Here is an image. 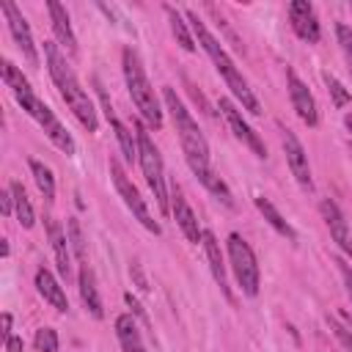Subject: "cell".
I'll return each instance as SVG.
<instances>
[{
    "mask_svg": "<svg viewBox=\"0 0 352 352\" xmlns=\"http://www.w3.org/2000/svg\"><path fill=\"white\" fill-rule=\"evenodd\" d=\"M47 236H50V245H52V253H55V264H58V272L69 280V275H72V245H69V236H66V231L55 223V220H50L47 217Z\"/></svg>",
    "mask_w": 352,
    "mask_h": 352,
    "instance_id": "cell-18",
    "label": "cell"
},
{
    "mask_svg": "<svg viewBox=\"0 0 352 352\" xmlns=\"http://www.w3.org/2000/svg\"><path fill=\"white\" fill-rule=\"evenodd\" d=\"M204 250H206V261H209V270H212V275H214V280H217V286L223 289V294L231 300V292H228V278H226V261H223V250H220V242H217V236L212 234V231H206L204 228Z\"/></svg>",
    "mask_w": 352,
    "mask_h": 352,
    "instance_id": "cell-20",
    "label": "cell"
},
{
    "mask_svg": "<svg viewBox=\"0 0 352 352\" xmlns=\"http://www.w3.org/2000/svg\"><path fill=\"white\" fill-rule=\"evenodd\" d=\"M344 124H346V129L352 132V113H346V116H344Z\"/></svg>",
    "mask_w": 352,
    "mask_h": 352,
    "instance_id": "cell-41",
    "label": "cell"
},
{
    "mask_svg": "<svg viewBox=\"0 0 352 352\" xmlns=\"http://www.w3.org/2000/svg\"><path fill=\"white\" fill-rule=\"evenodd\" d=\"M77 286H80V297H82V305L91 311L94 319H102L104 311H102V297L96 292V280H94V272L88 270V264L80 267V275H77Z\"/></svg>",
    "mask_w": 352,
    "mask_h": 352,
    "instance_id": "cell-22",
    "label": "cell"
},
{
    "mask_svg": "<svg viewBox=\"0 0 352 352\" xmlns=\"http://www.w3.org/2000/svg\"><path fill=\"white\" fill-rule=\"evenodd\" d=\"M283 151H286V162H289V170L292 176L297 179V184L302 190H314V179H311V165H308V154L302 148V143L297 140L294 132L283 129Z\"/></svg>",
    "mask_w": 352,
    "mask_h": 352,
    "instance_id": "cell-10",
    "label": "cell"
},
{
    "mask_svg": "<svg viewBox=\"0 0 352 352\" xmlns=\"http://www.w3.org/2000/svg\"><path fill=\"white\" fill-rule=\"evenodd\" d=\"M28 165H30V173L36 179V187L41 190V195L47 201H52L55 198V176H52V170L38 160H28Z\"/></svg>",
    "mask_w": 352,
    "mask_h": 352,
    "instance_id": "cell-28",
    "label": "cell"
},
{
    "mask_svg": "<svg viewBox=\"0 0 352 352\" xmlns=\"http://www.w3.org/2000/svg\"><path fill=\"white\" fill-rule=\"evenodd\" d=\"M322 80H324V85H327V91H330V96H333V104L336 107H344V104H349V99H352V94L338 82V77L336 74H330V72H322Z\"/></svg>",
    "mask_w": 352,
    "mask_h": 352,
    "instance_id": "cell-29",
    "label": "cell"
},
{
    "mask_svg": "<svg viewBox=\"0 0 352 352\" xmlns=\"http://www.w3.org/2000/svg\"><path fill=\"white\" fill-rule=\"evenodd\" d=\"M165 14H168L170 33H173V38L179 41V47H182V50H187V52H192V50H195V38H192V33H190V28H187L184 16H182L173 6H165Z\"/></svg>",
    "mask_w": 352,
    "mask_h": 352,
    "instance_id": "cell-27",
    "label": "cell"
},
{
    "mask_svg": "<svg viewBox=\"0 0 352 352\" xmlns=\"http://www.w3.org/2000/svg\"><path fill=\"white\" fill-rule=\"evenodd\" d=\"M184 19L190 22L192 36H195V38H198V44L204 47V52L212 58V63H214L217 74L226 80V85H228V88H231V94L239 99V104H242L248 113L258 116V113H261V104H258V99L253 96V91L248 88V80L242 77V72L234 66V60H231V58H228V52L223 50V44L209 33V28L204 25V19H201L195 11H187V14H184Z\"/></svg>",
    "mask_w": 352,
    "mask_h": 352,
    "instance_id": "cell-1",
    "label": "cell"
},
{
    "mask_svg": "<svg viewBox=\"0 0 352 352\" xmlns=\"http://www.w3.org/2000/svg\"><path fill=\"white\" fill-rule=\"evenodd\" d=\"M8 190H11V195H14V214H16L19 226H22V228H33L36 214H33V206H30V201H28L25 187H22L19 182H11Z\"/></svg>",
    "mask_w": 352,
    "mask_h": 352,
    "instance_id": "cell-26",
    "label": "cell"
},
{
    "mask_svg": "<svg viewBox=\"0 0 352 352\" xmlns=\"http://www.w3.org/2000/svg\"><path fill=\"white\" fill-rule=\"evenodd\" d=\"M319 212H322V217H324V223H327V228H330L333 242H336L346 256H352V234H349V226H346V217L341 214V209H338L330 198H322V201H319Z\"/></svg>",
    "mask_w": 352,
    "mask_h": 352,
    "instance_id": "cell-16",
    "label": "cell"
},
{
    "mask_svg": "<svg viewBox=\"0 0 352 352\" xmlns=\"http://www.w3.org/2000/svg\"><path fill=\"white\" fill-rule=\"evenodd\" d=\"M289 22H292V30L308 41V44H316L322 30H319V19H316V11L308 0H292L289 3Z\"/></svg>",
    "mask_w": 352,
    "mask_h": 352,
    "instance_id": "cell-12",
    "label": "cell"
},
{
    "mask_svg": "<svg viewBox=\"0 0 352 352\" xmlns=\"http://www.w3.org/2000/svg\"><path fill=\"white\" fill-rule=\"evenodd\" d=\"M6 352H25V349H22V338L8 336V338H6Z\"/></svg>",
    "mask_w": 352,
    "mask_h": 352,
    "instance_id": "cell-36",
    "label": "cell"
},
{
    "mask_svg": "<svg viewBox=\"0 0 352 352\" xmlns=\"http://www.w3.org/2000/svg\"><path fill=\"white\" fill-rule=\"evenodd\" d=\"M96 94H99V102H102L104 118H107V124H110V126H113V132H116V140H118V146H121L124 160H126V162L138 160V138H135V132H129V129H126V124L116 116V110H113V104H110V99H107V94H104V88H102V82H99V80H96Z\"/></svg>",
    "mask_w": 352,
    "mask_h": 352,
    "instance_id": "cell-11",
    "label": "cell"
},
{
    "mask_svg": "<svg viewBox=\"0 0 352 352\" xmlns=\"http://www.w3.org/2000/svg\"><path fill=\"white\" fill-rule=\"evenodd\" d=\"M66 236H69L72 253H74L80 261H85V239H82V228H80V223H77L74 217L66 220Z\"/></svg>",
    "mask_w": 352,
    "mask_h": 352,
    "instance_id": "cell-30",
    "label": "cell"
},
{
    "mask_svg": "<svg viewBox=\"0 0 352 352\" xmlns=\"http://www.w3.org/2000/svg\"><path fill=\"white\" fill-rule=\"evenodd\" d=\"M0 8H3V14H6L8 30H11V36H14L16 47L22 50L25 60H28L30 66H38V50H36V44H33V33H30V28H28V22H25L22 11H19V8H16V3H11V0H6Z\"/></svg>",
    "mask_w": 352,
    "mask_h": 352,
    "instance_id": "cell-9",
    "label": "cell"
},
{
    "mask_svg": "<svg viewBox=\"0 0 352 352\" xmlns=\"http://www.w3.org/2000/svg\"><path fill=\"white\" fill-rule=\"evenodd\" d=\"M124 300H126V305H129V308H132V311H135V314H138L143 322H148V319H146V314H143V308H140V302L132 297V292H126V294H124Z\"/></svg>",
    "mask_w": 352,
    "mask_h": 352,
    "instance_id": "cell-35",
    "label": "cell"
},
{
    "mask_svg": "<svg viewBox=\"0 0 352 352\" xmlns=\"http://www.w3.org/2000/svg\"><path fill=\"white\" fill-rule=\"evenodd\" d=\"M132 272H135V278H138V286H140V292H148V286H146V278L140 275V267H138V264H132Z\"/></svg>",
    "mask_w": 352,
    "mask_h": 352,
    "instance_id": "cell-38",
    "label": "cell"
},
{
    "mask_svg": "<svg viewBox=\"0 0 352 352\" xmlns=\"http://www.w3.org/2000/svg\"><path fill=\"white\" fill-rule=\"evenodd\" d=\"M135 138H138V162L143 168V176L154 192V201L160 206L162 214L170 212V195H168V187H165V170H162V157H160V148L154 146V140L148 138V129L138 121L135 124Z\"/></svg>",
    "mask_w": 352,
    "mask_h": 352,
    "instance_id": "cell-5",
    "label": "cell"
},
{
    "mask_svg": "<svg viewBox=\"0 0 352 352\" xmlns=\"http://www.w3.org/2000/svg\"><path fill=\"white\" fill-rule=\"evenodd\" d=\"M256 209L264 214V220H267V223H270L280 236H286L289 242H294V239H297V231L292 228V223H289V220H283V214H280V212H278L267 198H256Z\"/></svg>",
    "mask_w": 352,
    "mask_h": 352,
    "instance_id": "cell-25",
    "label": "cell"
},
{
    "mask_svg": "<svg viewBox=\"0 0 352 352\" xmlns=\"http://www.w3.org/2000/svg\"><path fill=\"white\" fill-rule=\"evenodd\" d=\"M30 118H36L38 121V126L47 132V138L60 148V151H66V154H74V138L66 132V126L55 118V113L44 104V102H38L36 104V110L30 113Z\"/></svg>",
    "mask_w": 352,
    "mask_h": 352,
    "instance_id": "cell-15",
    "label": "cell"
},
{
    "mask_svg": "<svg viewBox=\"0 0 352 352\" xmlns=\"http://www.w3.org/2000/svg\"><path fill=\"white\" fill-rule=\"evenodd\" d=\"M44 58H47L50 77H52V82L58 85V91H60L63 102L69 104V110L77 116V121H80L88 132H96V126H99L96 107H94V102H91L88 91H85V88L80 85V80L74 77V72L69 69V63H66V58L60 55L58 44L44 41Z\"/></svg>",
    "mask_w": 352,
    "mask_h": 352,
    "instance_id": "cell-2",
    "label": "cell"
},
{
    "mask_svg": "<svg viewBox=\"0 0 352 352\" xmlns=\"http://www.w3.org/2000/svg\"><path fill=\"white\" fill-rule=\"evenodd\" d=\"M0 209H3V214H6V217L14 212V195H11V190L0 192Z\"/></svg>",
    "mask_w": 352,
    "mask_h": 352,
    "instance_id": "cell-34",
    "label": "cell"
},
{
    "mask_svg": "<svg viewBox=\"0 0 352 352\" xmlns=\"http://www.w3.org/2000/svg\"><path fill=\"white\" fill-rule=\"evenodd\" d=\"M121 66H124V80H126V91L138 107V113L143 116V121L151 126V129H160L162 126V110H160V102H157V94L143 72V63L138 58V52L132 47H126L121 52Z\"/></svg>",
    "mask_w": 352,
    "mask_h": 352,
    "instance_id": "cell-3",
    "label": "cell"
},
{
    "mask_svg": "<svg viewBox=\"0 0 352 352\" xmlns=\"http://www.w3.org/2000/svg\"><path fill=\"white\" fill-rule=\"evenodd\" d=\"M0 72H3V82L11 88V94H14V99L22 104V110L30 116L33 110H36V104L41 102L36 94H33V88H30V82H28V77L11 63V60H3V66H0Z\"/></svg>",
    "mask_w": 352,
    "mask_h": 352,
    "instance_id": "cell-14",
    "label": "cell"
},
{
    "mask_svg": "<svg viewBox=\"0 0 352 352\" xmlns=\"http://www.w3.org/2000/svg\"><path fill=\"white\" fill-rule=\"evenodd\" d=\"M170 212H173V217H176V226H179L182 234L187 236V242H192V245L204 242V228L198 226V217L192 214L190 204L184 201V195H182L179 190L170 192Z\"/></svg>",
    "mask_w": 352,
    "mask_h": 352,
    "instance_id": "cell-17",
    "label": "cell"
},
{
    "mask_svg": "<svg viewBox=\"0 0 352 352\" xmlns=\"http://www.w3.org/2000/svg\"><path fill=\"white\" fill-rule=\"evenodd\" d=\"M217 107H220V113L226 116V121H228V126H231L234 138H236V140H242V143H245L256 157H261V160H264V157H267V146H264V140L258 138V132H253V129H250V124L242 118L239 107H236L231 99H226V96L217 102Z\"/></svg>",
    "mask_w": 352,
    "mask_h": 352,
    "instance_id": "cell-8",
    "label": "cell"
},
{
    "mask_svg": "<svg viewBox=\"0 0 352 352\" xmlns=\"http://www.w3.org/2000/svg\"><path fill=\"white\" fill-rule=\"evenodd\" d=\"M336 36H338L341 52H344V58H346V63H349V72H352V28L344 25V22H338V25H336Z\"/></svg>",
    "mask_w": 352,
    "mask_h": 352,
    "instance_id": "cell-32",
    "label": "cell"
},
{
    "mask_svg": "<svg viewBox=\"0 0 352 352\" xmlns=\"http://www.w3.org/2000/svg\"><path fill=\"white\" fill-rule=\"evenodd\" d=\"M36 289H38V294L55 308V311H60V314H66L69 311V297H66V292H63V286L52 278V272L50 270H36Z\"/></svg>",
    "mask_w": 352,
    "mask_h": 352,
    "instance_id": "cell-21",
    "label": "cell"
},
{
    "mask_svg": "<svg viewBox=\"0 0 352 352\" xmlns=\"http://www.w3.org/2000/svg\"><path fill=\"white\" fill-rule=\"evenodd\" d=\"M228 261H231V270H234V278L239 283V289L248 294V297H256L258 294V261L250 250V245L239 236V234H228Z\"/></svg>",
    "mask_w": 352,
    "mask_h": 352,
    "instance_id": "cell-6",
    "label": "cell"
},
{
    "mask_svg": "<svg viewBox=\"0 0 352 352\" xmlns=\"http://www.w3.org/2000/svg\"><path fill=\"white\" fill-rule=\"evenodd\" d=\"M195 176H198V182L209 190V192H214L226 206H234V198H231V190H228V184L212 170V165H198V168H190Z\"/></svg>",
    "mask_w": 352,
    "mask_h": 352,
    "instance_id": "cell-24",
    "label": "cell"
},
{
    "mask_svg": "<svg viewBox=\"0 0 352 352\" xmlns=\"http://www.w3.org/2000/svg\"><path fill=\"white\" fill-rule=\"evenodd\" d=\"M110 176H113V184H116L118 195L124 198L126 209L135 214V220H140V226H143L146 231H151V234H160V231H162V228H160V223H157V220L148 214V206H146V201L140 198L138 187L129 182V176H126V170L121 168V162H118V160H110Z\"/></svg>",
    "mask_w": 352,
    "mask_h": 352,
    "instance_id": "cell-7",
    "label": "cell"
},
{
    "mask_svg": "<svg viewBox=\"0 0 352 352\" xmlns=\"http://www.w3.org/2000/svg\"><path fill=\"white\" fill-rule=\"evenodd\" d=\"M33 344H36V352H58V333L52 327H41L36 330Z\"/></svg>",
    "mask_w": 352,
    "mask_h": 352,
    "instance_id": "cell-31",
    "label": "cell"
},
{
    "mask_svg": "<svg viewBox=\"0 0 352 352\" xmlns=\"http://www.w3.org/2000/svg\"><path fill=\"white\" fill-rule=\"evenodd\" d=\"M47 11H50V22H52V30H55V38L60 47H66L69 52H77V36L69 25V14L66 8L58 3V0H50L47 3Z\"/></svg>",
    "mask_w": 352,
    "mask_h": 352,
    "instance_id": "cell-19",
    "label": "cell"
},
{
    "mask_svg": "<svg viewBox=\"0 0 352 352\" xmlns=\"http://www.w3.org/2000/svg\"><path fill=\"white\" fill-rule=\"evenodd\" d=\"M0 324H3V330H0V333H3V341H6L8 336H14V333H11V314H3Z\"/></svg>",
    "mask_w": 352,
    "mask_h": 352,
    "instance_id": "cell-37",
    "label": "cell"
},
{
    "mask_svg": "<svg viewBox=\"0 0 352 352\" xmlns=\"http://www.w3.org/2000/svg\"><path fill=\"white\" fill-rule=\"evenodd\" d=\"M286 85H289L292 107L297 110V116H300L308 126H316V121H319V107H316V99H314V94L308 91V85H305L294 72H286Z\"/></svg>",
    "mask_w": 352,
    "mask_h": 352,
    "instance_id": "cell-13",
    "label": "cell"
},
{
    "mask_svg": "<svg viewBox=\"0 0 352 352\" xmlns=\"http://www.w3.org/2000/svg\"><path fill=\"white\" fill-rule=\"evenodd\" d=\"M338 319H341V322H344V327L352 333V314H349V311H341V314H338Z\"/></svg>",
    "mask_w": 352,
    "mask_h": 352,
    "instance_id": "cell-39",
    "label": "cell"
},
{
    "mask_svg": "<svg viewBox=\"0 0 352 352\" xmlns=\"http://www.w3.org/2000/svg\"><path fill=\"white\" fill-rule=\"evenodd\" d=\"M162 99H165V107H168L170 116H173V124H176V132H179V140H182L187 165H190V168L209 165V143H206L204 132L198 129L195 118L190 116V110L184 107V102L176 96V91H173L170 85L162 88Z\"/></svg>",
    "mask_w": 352,
    "mask_h": 352,
    "instance_id": "cell-4",
    "label": "cell"
},
{
    "mask_svg": "<svg viewBox=\"0 0 352 352\" xmlns=\"http://www.w3.org/2000/svg\"><path fill=\"white\" fill-rule=\"evenodd\" d=\"M336 264H338V272H341V278H344L346 294H349V300H352V267H349L344 258H336Z\"/></svg>",
    "mask_w": 352,
    "mask_h": 352,
    "instance_id": "cell-33",
    "label": "cell"
},
{
    "mask_svg": "<svg viewBox=\"0 0 352 352\" xmlns=\"http://www.w3.org/2000/svg\"><path fill=\"white\" fill-rule=\"evenodd\" d=\"M116 336H118V344L124 352H146L143 341H140V330L132 319V314H121L116 319Z\"/></svg>",
    "mask_w": 352,
    "mask_h": 352,
    "instance_id": "cell-23",
    "label": "cell"
},
{
    "mask_svg": "<svg viewBox=\"0 0 352 352\" xmlns=\"http://www.w3.org/2000/svg\"><path fill=\"white\" fill-rule=\"evenodd\" d=\"M0 256H8V242L6 239H0Z\"/></svg>",
    "mask_w": 352,
    "mask_h": 352,
    "instance_id": "cell-40",
    "label": "cell"
}]
</instances>
